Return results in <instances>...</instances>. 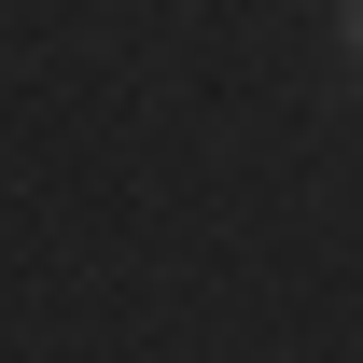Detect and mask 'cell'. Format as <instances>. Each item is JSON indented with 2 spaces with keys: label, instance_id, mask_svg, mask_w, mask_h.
I'll return each mask as SVG.
<instances>
[{
  "label": "cell",
  "instance_id": "cell-1",
  "mask_svg": "<svg viewBox=\"0 0 363 363\" xmlns=\"http://www.w3.org/2000/svg\"><path fill=\"white\" fill-rule=\"evenodd\" d=\"M350 43H363V0H350Z\"/></svg>",
  "mask_w": 363,
  "mask_h": 363
}]
</instances>
